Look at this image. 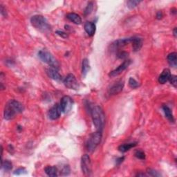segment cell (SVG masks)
Listing matches in <instances>:
<instances>
[{
    "instance_id": "34",
    "label": "cell",
    "mask_w": 177,
    "mask_h": 177,
    "mask_svg": "<svg viewBox=\"0 0 177 177\" xmlns=\"http://www.w3.org/2000/svg\"><path fill=\"white\" fill-rule=\"evenodd\" d=\"M1 14L3 17H7V10H6V8L4 7V6L1 5Z\"/></svg>"
},
{
    "instance_id": "25",
    "label": "cell",
    "mask_w": 177,
    "mask_h": 177,
    "mask_svg": "<svg viewBox=\"0 0 177 177\" xmlns=\"http://www.w3.org/2000/svg\"><path fill=\"white\" fill-rule=\"evenodd\" d=\"M140 3H141V1H138V0H129L127 2V6L129 8L133 9L137 7Z\"/></svg>"
},
{
    "instance_id": "17",
    "label": "cell",
    "mask_w": 177,
    "mask_h": 177,
    "mask_svg": "<svg viewBox=\"0 0 177 177\" xmlns=\"http://www.w3.org/2000/svg\"><path fill=\"white\" fill-rule=\"evenodd\" d=\"M67 18L75 24L79 25L82 23V19L79 15L74 13H70L67 15Z\"/></svg>"
},
{
    "instance_id": "5",
    "label": "cell",
    "mask_w": 177,
    "mask_h": 177,
    "mask_svg": "<svg viewBox=\"0 0 177 177\" xmlns=\"http://www.w3.org/2000/svg\"><path fill=\"white\" fill-rule=\"evenodd\" d=\"M102 140V132L97 131L92 133L89 137L86 144V147L89 152L94 151L99 144L100 143Z\"/></svg>"
},
{
    "instance_id": "8",
    "label": "cell",
    "mask_w": 177,
    "mask_h": 177,
    "mask_svg": "<svg viewBox=\"0 0 177 177\" xmlns=\"http://www.w3.org/2000/svg\"><path fill=\"white\" fill-rule=\"evenodd\" d=\"M73 103V99L71 98L70 96L65 95L62 98L60 103L62 111L64 114L69 112V111H71V109H72Z\"/></svg>"
},
{
    "instance_id": "22",
    "label": "cell",
    "mask_w": 177,
    "mask_h": 177,
    "mask_svg": "<svg viewBox=\"0 0 177 177\" xmlns=\"http://www.w3.org/2000/svg\"><path fill=\"white\" fill-rule=\"evenodd\" d=\"M89 70H90V65H89V60L86 58H85L82 60V76L84 77H85L86 76V74H87V73L89 72Z\"/></svg>"
},
{
    "instance_id": "26",
    "label": "cell",
    "mask_w": 177,
    "mask_h": 177,
    "mask_svg": "<svg viewBox=\"0 0 177 177\" xmlns=\"http://www.w3.org/2000/svg\"><path fill=\"white\" fill-rule=\"evenodd\" d=\"M129 86L132 89H136L140 86V84L138 82L136 81L134 78H133V77H130L129 80Z\"/></svg>"
},
{
    "instance_id": "19",
    "label": "cell",
    "mask_w": 177,
    "mask_h": 177,
    "mask_svg": "<svg viewBox=\"0 0 177 177\" xmlns=\"http://www.w3.org/2000/svg\"><path fill=\"white\" fill-rule=\"evenodd\" d=\"M45 173L49 176L55 177L58 176V170L56 167L55 166H47L44 169Z\"/></svg>"
},
{
    "instance_id": "36",
    "label": "cell",
    "mask_w": 177,
    "mask_h": 177,
    "mask_svg": "<svg viewBox=\"0 0 177 177\" xmlns=\"http://www.w3.org/2000/svg\"><path fill=\"white\" fill-rule=\"evenodd\" d=\"M163 16V13L161 11H158V13H156V18L158 20L162 19Z\"/></svg>"
},
{
    "instance_id": "37",
    "label": "cell",
    "mask_w": 177,
    "mask_h": 177,
    "mask_svg": "<svg viewBox=\"0 0 177 177\" xmlns=\"http://www.w3.org/2000/svg\"><path fill=\"white\" fill-rule=\"evenodd\" d=\"M173 34H174V35H175V38H176V28H175L173 30Z\"/></svg>"
},
{
    "instance_id": "2",
    "label": "cell",
    "mask_w": 177,
    "mask_h": 177,
    "mask_svg": "<svg viewBox=\"0 0 177 177\" xmlns=\"http://www.w3.org/2000/svg\"><path fill=\"white\" fill-rule=\"evenodd\" d=\"M93 123L98 131L102 132L105 123V115L102 109L98 105L92 107L90 109Z\"/></svg>"
},
{
    "instance_id": "16",
    "label": "cell",
    "mask_w": 177,
    "mask_h": 177,
    "mask_svg": "<svg viewBox=\"0 0 177 177\" xmlns=\"http://www.w3.org/2000/svg\"><path fill=\"white\" fill-rule=\"evenodd\" d=\"M85 30L86 33L88 34L89 36H93L95 34V24L94 22H91V21H86L85 24Z\"/></svg>"
},
{
    "instance_id": "14",
    "label": "cell",
    "mask_w": 177,
    "mask_h": 177,
    "mask_svg": "<svg viewBox=\"0 0 177 177\" xmlns=\"http://www.w3.org/2000/svg\"><path fill=\"white\" fill-rule=\"evenodd\" d=\"M132 49L133 51H138L141 49L142 46V40L141 38H138V37H132Z\"/></svg>"
},
{
    "instance_id": "15",
    "label": "cell",
    "mask_w": 177,
    "mask_h": 177,
    "mask_svg": "<svg viewBox=\"0 0 177 177\" xmlns=\"http://www.w3.org/2000/svg\"><path fill=\"white\" fill-rule=\"evenodd\" d=\"M171 76L170 71L168 69H165L163 71V72L161 73L159 77H158V82L160 84L166 83L167 81H169V79Z\"/></svg>"
},
{
    "instance_id": "29",
    "label": "cell",
    "mask_w": 177,
    "mask_h": 177,
    "mask_svg": "<svg viewBox=\"0 0 177 177\" xmlns=\"http://www.w3.org/2000/svg\"><path fill=\"white\" fill-rule=\"evenodd\" d=\"M61 174H62V175H64V176L69 175L70 174L69 166V165H64L61 170Z\"/></svg>"
},
{
    "instance_id": "21",
    "label": "cell",
    "mask_w": 177,
    "mask_h": 177,
    "mask_svg": "<svg viewBox=\"0 0 177 177\" xmlns=\"http://www.w3.org/2000/svg\"><path fill=\"white\" fill-rule=\"evenodd\" d=\"M163 110L165 115V117L168 119L171 123L175 122V119H174V116L172 114V111L170 109L169 107H167V105H163Z\"/></svg>"
},
{
    "instance_id": "38",
    "label": "cell",
    "mask_w": 177,
    "mask_h": 177,
    "mask_svg": "<svg viewBox=\"0 0 177 177\" xmlns=\"http://www.w3.org/2000/svg\"><path fill=\"white\" fill-rule=\"evenodd\" d=\"M137 176H147L146 175H145V174H138L137 175H136Z\"/></svg>"
},
{
    "instance_id": "30",
    "label": "cell",
    "mask_w": 177,
    "mask_h": 177,
    "mask_svg": "<svg viewBox=\"0 0 177 177\" xmlns=\"http://www.w3.org/2000/svg\"><path fill=\"white\" fill-rule=\"evenodd\" d=\"M128 55H129L128 53H127L125 51H119L117 54V57L119 59H125L128 57Z\"/></svg>"
},
{
    "instance_id": "18",
    "label": "cell",
    "mask_w": 177,
    "mask_h": 177,
    "mask_svg": "<svg viewBox=\"0 0 177 177\" xmlns=\"http://www.w3.org/2000/svg\"><path fill=\"white\" fill-rule=\"evenodd\" d=\"M167 62L173 68H176L177 66V54L176 52H172L167 55Z\"/></svg>"
},
{
    "instance_id": "6",
    "label": "cell",
    "mask_w": 177,
    "mask_h": 177,
    "mask_svg": "<svg viewBox=\"0 0 177 177\" xmlns=\"http://www.w3.org/2000/svg\"><path fill=\"white\" fill-rule=\"evenodd\" d=\"M81 170L84 175L90 176L92 172L91 161L88 154H84L81 158Z\"/></svg>"
},
{
    "instance_id": "7",
    "label": "cell",
    "mask_w": 177,
    "mask_h": 177,
    "mask_svg": "<svg viewBox=\"0 0 177 177\" xmlns=\"http://www.w3.org/2000/svg\"><path fill=\"white\" fill-rule=\"evenodd\" d=\"M64 85L67 88L71 89L77 90L79 88V83L77 82L76 77L73 74L69 73L64 79Z\"/></svg>"
},
{
    "instance_id": "20",
    "label": "cell",
    "mask_w": 177,
    "mask_h": 177,
    "mask_svg": "<svg viewBox=\"0 0 177 177\" xmlns=\"http://www.w3.org/2000/svg\"><path fill=\"white\" fill-rule=\"evenodd\" d=\"M137 145V142H131V143H125L120 145L119 147V150L120 152H126L134 147Z\"/></svg>"
},
{
    "instance_id": "13",
    "label": "cell",
    "mask_w": 177,
    "mask_h": 177,
    "mask_svg": "<svg viewBox=\"0 0 177 177\" xmlns=\"http://www.w3.org/2000/svg\"><path fill=\"white\" fill-rule=\"evenodd\" d=\"M46 73H47L48 76L51 78L52 80H55V81L60 82L63 80V77L60 74V73L58 71V69H55V68H49V69L46 70Z\"/></svg>"
},
{
    "instance_id": "12",
    "label": "cell",
    "mask_w": 177,
    "mask_h": 177,
    "mask_svg": "<svg viewBox=\"0 0 177 177\" xmlns=\"http://www.w3.org/2000/svg\"><path fill=\"white\" fill-rule=\"evenodd\" d=\"M62 112L63 111H62L60 105L59 104H55L48 111L49 119L52 120H57L60 117Z\"/></svg>"
},
{
    "instance_id": "11",
    "label": "cell",
    "mask_w": 177,
    "mask_h": 177,
    "mask_svg": "<svg viewBox=\"0 0 177 177\" xmlns=\"http://www.w3.org/2000/svg\"><path fill=\"white\" fill-rule=\"evenodd\" d=\"M131 63H132V61L130 60H125L122 64L119 65V66L116 69L111 71V72L109 73V76L114 77H116L117 76L120 75L121 73H123L124 71L128 68V67L130 64H131Z\"/></svg>"
},
{
    "instance_id": "3",
    "label": "cell",
    "mask_w": 177,
    "mask_h": 177,
    "mask_svg": "<svg viewBox=\"0 0 177 177\" xmlns=\"http://www.w3.org/2000/svg\"><path fill=\"white\" fill-rule=\"evenodd\" d=\"M30 23L35 29L42 33H49L51 30V26L47 20L42 15H35L30 18Z\"/></svg>"
},
{
    "instance_id": "35",
    "label": "cell",
    "mask_w": 177,
    "mask_h": 177,
    "mask_svg": "<svg viewBox=\"0 0 177 177\" xmlns=\"http://www.w3.org/2000/svg\"><path fill=\"white\" fill-rule=\"evenodd\" d=\"M125 160V156H122V157H119V158H118L116 160V165H120L121 163H122L123 162V161Z\"/></svg>"
},
{
    "instance_id": "31",
    "label": "cell",
    "mask_w": 177,
    "mask_h": 177,
    "mask_svg": "<svg viewBox=\"0 0 177 177\" xmlns=\"http://www.w3.org/2000/svg\"><path fill=\"white\" fill-rule=\"evenodd\" d=\"M24 174H26V170L24 167H20L14 172V175H21Z\"/></svg>"
},
{
    "instance_id": "28",
    "label": "cell",
    "mask_w": 177,
    "mask_h": 177,
    "mask_svg": "<svg viewBox=\"0 0 177 177\" xmlns=\"http://www.w3.org/2000/svg\"><path fill=\"white\" fill-rule=\"evenodd\" d=\"M135 156L141 160L145 159V154L143 151L141 150H138L135 151Z\"/></svg>"
},
{
    "instance_id": "32",
    "label": "cell",
    "mask_w": 177,
    "mask_h": 177,
    "mask_svg": "<svg viewBox=\"0 0 177 177\" xmlns=\"http://www.w3.org/2000/svg\"><path fill=\"white\" fill-rule=\"evenodd\" d=\"M169 81L170 82V84L172 85L173 86H175V88H176V85H177V81H176V76L175 75H171Z\"/></svg>"
},
{
    "instance_id": "23",
    "label": "cell",
    "mask_w": 177,
    "mask_h": 177,
    "mask_svg": "<svg viewBox=\"0 0 177 177\" xmlns=\"http://www.w3.org/2000/svg\"><path fill=\"white\" fill-rule=\"evenodd\" d=\"M2 168L4 169L6 172H9L13 169V163L8 160H6L4 161H2Z\"/></svg>"
},
{
    "instance_id": "10",
    "label": "cell",
    "mask_w": 177,
    "mask_h": 177,
    "mask_svg": "<svg viewBox=\"0 0 177 177\" xmlns=\"http://www.w3.org/2000/svg\"><path fill=\"white\" fill-rule=\"evenodd\" d=\"M132 42V38H124L118 40L114 42L111 45V49L112 51H119L121 49L125 47V46L128 45Z\"/></svg>"
},
{
    "instance_id": "27",
    "label": "cell",
    "mask_w": 177,
    "mask_h": 177,
    "mask_svg": "<svg viewBox=\"0 0 177 177\" xmlns=\"http://www.w3.org/2000/svg\"><path fill=\"white\" fill-rule=\"evenodd\" d=\"M147 172V174L149 176H155V177L161 176V175L159 172H157L156 170L151 169V168H147V172Z\"/></svg>"
},
{
    "instance_id": "24",
    "label": "cell",
    "mask_w": 177,
    "mask_h": 177,
    "mask_svg": "<svg viewBox=\"0 0 177 177\" xmlns=\"http://www.w3.org/2000/svg\"><path fill=\"white\" fill-rule=\"evenodd\" d=\"M93 9H94V3L92 2H90L88 3L87 6H86L85 9V11H84L85 16H87V15L91 14V12L93 11Z\"/></svg>"
},
{
    "instance_id": "33",
    "label": "cell",
    "mask_w": 177,
    "mask_h": 177,
    "mask_svg": "<svg viewBox=\"0 0 177 177\" xmlns=\"http://www.w3.org/2000/svg\"><path fill=\"white\" fill-rule=\"evenodd\" d=\"M55 33H56L57 35H58L59 36H60L61 38H64V39H67L68 38V34L67 33L62 31V30H57V31Z\"/></svg>"
},
{
    "instance_id": "1",
    "label": "cell",
    "mask_w": 177,
    "mask_h": 177,
    "mask_svg": "<svg viewBox=\"0 0 177 177\" xmlns=\"http://www.w3.org/2000/svg\"><path fill=\"white\" fill-rule=\"evenodd\" d=\"M24 107L19 101L11 100L6 105L4 111V117L6 120H10L13 119L15 116L23 112Z\"/></svg>"
},
{
    "instance_id": "4",
    "label": "cell",
    "mask_w": 177,
    "mask_h": 177,
    "mask_svg": "<svg viewBox=\"0 0 177 177\" xmlns=\"http://www.w3.org/2000/svg\"><path fill=\"white\" fill-rule=\"evenodd\" d=\"M38 57L42 62L49 64L53 68L56 69H60V63L54 58L51 53L46 50H41L38 52Z\"/></svg>"
},
{
    "instance_id": "9",
    "label": "cell",
    "mask_w": 177,
    "mask_h": 177,
    "mask_svg": "<svg viewBox=\"0 0 177 177\" xmlns=\"http://www.w3.org/2000/svg\"><path fill=\"white\" fill-rule=\"evenodd\" d=\"M124 85L125 84H124L123 80H119V81L114 82L108 89V94L110 95H114L120 94L123 91Z\"/></svg>"
}]
</instances>
